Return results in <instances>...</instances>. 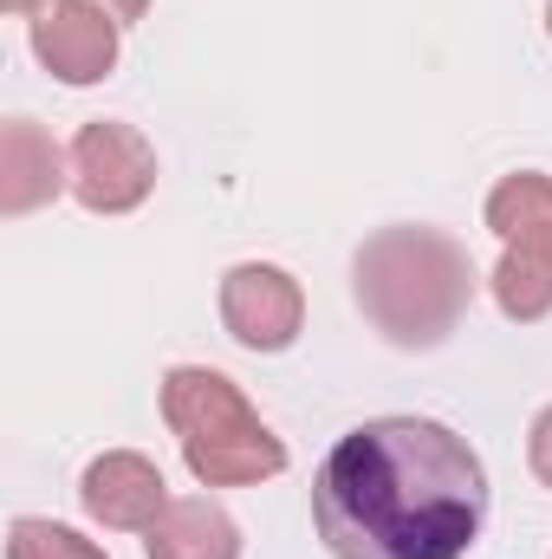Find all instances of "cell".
I'll list each match as a JSON object with an SVG mask.
<instances>
[{
    "label": "cell",
    "mask_w": 552,
    "mask_h": 559,
    "mask_svg": "<svg viewBox=\"0 0 552 559\" xmlns=\"http://www.w3.org/2000/svg\"><path fill=\"white\" fill-rule=\"evenodd\" d=\"M312 527L332 559H461L488 527V468L448 423L371 417L319 462Z\"/></svg>",
    "instance_id": "6da1fadb"
},
{
    "label": "cell",
    "mask_w": 552,
    "mask_h": 559,
    "mask_svg": "<svg viewBox=\"0 0 552 559\" xmlns=\"http://www.w3.org/2000/svg\"><path fill=\"white\" fill-rule=\"evenodd\" d=\"M475 286H481V274H475L468 248L442 228H422V222L377 228L351 261V293H358L364 319L397 352L448 345V332L475 306Z\"/></svg>",
    "instance_id": "7a4b0ae2"
},
{
    "label": "cell",
    "mask_w": 552,
    "mask_h": 559,
    "mask_svg": "<svg viewBox=\"0 0 552 559\" xmlns=\"http://www.w3.org/2000/svg\"><path fill=\"white\" fill-rule=\"evenodd\" d=\"M163 423L202 488H254L286 468V442L261 423L248 391L215 365L163 371Z\"/></svg>",
    "instance_id": "3957f363"
},
{
    "label": "cell",
    "mask_w": 552,
    "mask_h": 559,
    "mask_svg": "<svg viewBox=\"0 0 552 559\" xmlns=\"http://www.w3.org/2000/svg\"><path fill=\"white\" fill-rule=\"evenodd\" d=\"M481 222L501 241V261L488 274L494 306L514 325H540L552 312V176L547 169H514L488 189Z\"/></svg>",
    "instance_id": "277c9868"
},
{
    "label": "cell",
    "mask_w": 552,
    "mask_h": 559,
    "mask_svg": "<svg viewBox=\"0 0 552 559\" xmlns=\"http://www.w3.org/2000/svg\"><path fill=\"white\" fill-rule=\"evenodd\" d=\"M72 195L92 215H131L156 189V143L124 118H92L72 138Z\"/></svg>",
    "instance_id": "5b68a950"
},
{
    "label": "cell",
    "mask_w": 552,
    "mask_h": 559,
    "mask_svg": "<svg viewBox=\"0 0 552 559\" xmlns=\"http://www.w3.org/2000/svg\"><path fill=\"white\" fill-rule=\"evenodd\" d=\"M221 325L241 352H286L305 332V286L274 261H241L221 274Z\"/></svg>",
    "instance_id": "8992f818"
},
{
    "label": "cell",
    "mask_w": 552,
    "mask_h": 559,
    "mask_svg": "<svg viewBox=\"0 0 552 559\" xmlns=\"http://www.w3.org/2000/svg\"><path fill=\"white\" fill-rule=\"evenodd\" d=\"M118 46L124 26L92 7V0H52L46 13H33V59L59 79V85H98L118 72Z\"/></svg>",
    "instance_id": "52a82bcc"
},
{
    "label": "cell",
    "mask_w": 552,
    "mask_h": 559,
    "mask_svg": "<svg viewBox=\"0 0 552 559\" xmlns=\"http://www.w3.org/2000/svg\"><path fill=\"white\" fill-rule=\"evenodd\" d=\"M79 508L111 534H149L169 508V481L143 449H105L79 475Z\"/></svg>",
    "instance_id": "ba28073f"
},
{
    "label": "cell",
    "mask_w": 552,
    "mask_h": 559,
    "mask_svg": "<svg viewBox=\"0 0 552 559\" xmlns=\"http://www.w3.org/2000/svg\"><path fill=\"white\" fill-rule=\"evenodd\" d=\"M59 189H72V156L33 118H7L0 124V215L20 222V215L46 209Z\"/></svg>",
    "instance_id": "9c48e42d"
},
{
    "label": "cell",
    "mask_w": 552,
    "mask_h": 559,
    "mask_svg": "<svg viewBox=\"0 0 552 559\" xmlns=\"http://www.w3.org/2000/svg\"><path fill=\"white\" fill-rule=\"evenodd\" d=\"M143 554L149 559H241V527L221 501L208 495H189V501H169L163 521L143 534Z\"/></svg>",
    "instance_id": "30bf717a"
},
{
    "label": "cell",
    "mask_w": 552,
    "mask_h": 559,
    "mask_svg": "<svg viewBox=\"0 0 552 559\" xmlns=\"http://www.w3.org/2000/svg\"><path fill=\"white\" fill-rule=\"evenodd\" d=\"M7 559H111L98 540H85L79 527H59V521H39V514H20L7 527Z\"/></svg>",
    "instance_id": "8fae6325"
},
{
    "label": "cell",
    "mask_w": 552,
    "mask_h": 559,
    "mask_svg": "<svg viewBox=\"0 0 552 559\" xmlns=\"http://www.w3.org/2000/svg\"><path fill=\"white\" fill-rule=\"evenodd\" d=\"M527 462H533L540 488H552V404L533 417V429H527Z\"/></svg>",
    "instance_id": "7c38bea8"
},
{
    "label": "cell",
    "mask_w": 552,
    "mask_h": 559,
    "mask_svg": "<svg viewBox=\"0 0 552 559\" xmlns=\"http://www.w3.org/2000/svg\"><path fill=\"white\" fill-rule=\"evenodd\" d=\"M92 7H105V13H111L118 26H137L143 13H149V0H92Z\"/></svg>",
    "instance_id": "4fadbf2b"
},
{
    "label": "cell",
    "mask_w": 552,
    "mask_h": 559,
    "mask_svg": "<svg viewBox=\"0 0 552 559\" xmlns=\"http://www.w3.org/2000/svg\"><path fill=\"white\" fill-rule=\"evenodd\" d=\"M0 7H7V13H46L52 0H0Z\"/></svg>",
    "instance_id": "5bb4252c"
},
{
    "label": "cell",
    "mask_w": 552,
    "mask_h": 559,
    "mask_svg": "<svg viewBox=\"0 0 552 559\" xmlns=\"http://www.w3.org/2000/svg\"><path fill=\"white\" fill-rule=\"evenodd\" d=\"M547 39H552V0H547Z\"/></svg>",
    "instance_id": "9a60e30c"
}]
</instances>
